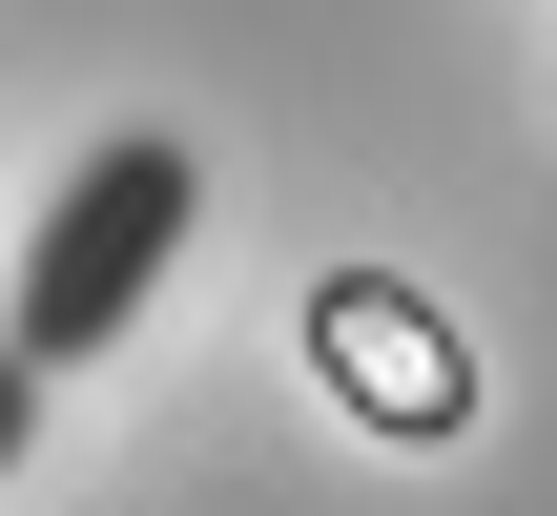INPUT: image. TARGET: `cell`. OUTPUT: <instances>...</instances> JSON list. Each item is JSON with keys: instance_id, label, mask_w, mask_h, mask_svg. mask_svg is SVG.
<instances>
[{"instance_id": "cell-1", "label": "cell", "mask_w": 557, "mask_h": 516, "mask_svg": "<svg viewBox=\"0 0 557 516\" xmlns=\"http://www.w3.org/2000/svg\"><path fill=\"white\" fill-rule=\"evenodd\" d=\"M186 228H207V165L165 145V124H124V145H83L62 186H41V228H21V269H0V352L21 372H103L145 310H165V269H186Z\"/></svg>"}, {"instance_id": "cell-3", "label": "cell", "mask_w": 557, "mask_h": 516, "mask_svg": "<svg viewBox=\"0 0 557 516\" xmlns=\"http://www.w3.org/2000/svg\"><path fill=\"white\" fill-rule=\"evenodd\" d=\"M21 434H41V372H21V352H0V476H21Z\"/></svg>"}, {"instance_id": "cell-2", "label": "cell", "mask_w": 557, "mask_h": 516, "mask_svg": "<svg viewBox=\"0 0 557 516\" xmlns=\"http://www.w3.org/2000/svg\"><path fill=\"white\" fill-rule=\"evenodd\" d=\"M331 352L393 393V434H455V352H434V310H331Z\"/></svg>"}]
</instances>
